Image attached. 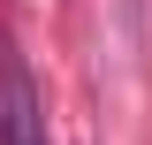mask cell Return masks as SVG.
I'll use <instances>...</instances> for the list:
<instances>
[{
    "label": "cell",
    "mask_w": 152,
    "mask_h": 145,
    "mask_svg": "<svg viewBox=\"0 0 152 145\" xmlns=\"http://www.w3.org/2000/svg\"><path fill=\"white\" fill-rule=\"evenodd\" d=\"M0 145H46V115L15 54H0Z\"/></svg>",
    "instance_id": "6da1fadb"
}]
</instances>
